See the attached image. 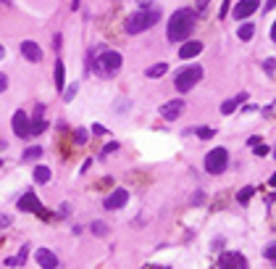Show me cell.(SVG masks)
Returning a JSON list of instances; mask_svg holds the SVG:
<instances>
[{"instance_id":"obj_1","label":"cell","mask_w":276,"mask_h":269,"mask_svg":"<svg viewBox=\"0 0 276 269\" xmlns=\"http://www.w3.org/2000/svg\"><path fill=\"white\" fill-rule=\"evenodd\" d=\"M197 24V13L189 11V8H179L176 13H171V19H168V40L171 42H184L189 35H192V29Z\"/></svg>"},{"instance_id":"obj_2","label":"cell","mask_w":276,"mask_h":269,"mask_svg":"<svg viewBox=\"0 0 276 269\" xmlns=\"http://www.w3.org/2000/svg\"><path fill=\"white\" fill-rule=\"evenodd\" d=\"M160 21V11L158 8H142V11H137V13H132V16L126 19V32L129 35H140V32H145V29H150L153 24H158Z\"/></svg>"},{"instance_id":"obj_3","label":"cell","mask_w":276,"mask_h":269,"mask_svg":"<svg viewBox=\"0 0 276 269\" xmlns=\"http://www.w3.org/2000/svg\"><path fill=\"white\" fill-rule=\"evenodd\" d=\"M203 66H187V69H182L179 74H176V79H174V87L179 90V93H187V90H192L197 82L203 79Z\"/></svg>"},{"instance_id":"obj_4","label":"cell","mask_w":276,"mask_h":269,"mask_svg":"<svg viewBox=\"0 0 276 269\" xmlns=\"http://www.w3.org/2000/svg\"><path fill=\"white\" fill-rule=\"evenodd\" d=\"M226 164H229L226 148H213V151H208V156H205V172H208V174L226 172Z\"/></svg>"},{"instance_id":"obj_5","label":"cell","mask_w":276,"mask_h":269,"mask_svg":"<svg viewBox=\"0 0 276 269\" xmlns=\"http://www.w3.org/2000/svg\"><path fill=\"white\" fill-rule=\"evenodd\" d=\"M119 66H121V53L116 50H103L100 58H97V74L103 77H113L119 72Z\"/></svg>"},{"instance_id":"obj_6","label":"cell","mask_w":276,"mask_h":269,"mask_svg":"<svg viewBox=\"0 0 276 269\" xmlns=\"http://www.w3.org/2000/svg\"><path fill=\"white\" fill-rule=\"evenodd\" d=\"M218 264L221 269H247V259L237 251H226V253H221Z\"/></svg>"},{"instance_id":"obj_7","label":"cell","mask_w":276,"mask_h":269,"mask_svg":"<svg viewBox=\"0 0 276 269\" xmlns=\"http://www.w3.org/2000/svg\"><path fill=\"white\" fill-rule=\"evenodd\" d=\"M258 8H260V0H240V3L234 5V19L245 21V19H250Z\"/></svg>"},{"instance_id":"obj_8","label":"cell","mask_w":276,"mask_h":269,"mask_svg":"<svg viewBox=\"0 0 276 269\" xmlns=\"http://www.w3.org/2000/svg\"><path fill=\"white\" fill-rule=\"evenodd\" d=\"M126 201H129V193H126L124 188H116V190H113V193L103 201V209H105V211H116V209H121Z\"/></svg>"},{"instance_id":"obj_9","label":"cell","mask_w":276,"mask_h":269,"mask_svg":"<svg viewBox=\"0 0 276 269\" xmlns=\"http://www.w3.org/2000/svg\"><path fill=\"white\" fill-rule=\"evenodd\" d=\"M182 111H184V101H168V103H163L160 106V116H163L166 121H174V119H179L182 116Z\"/></svg>"},{"instance_id":"obj_10","label":"cell","mask_w":276,"mask_h":269,"mask_svg":"<svg viewBox=\"0 0 276 269\" xmlns=\"http://www.w3.org/2000/svg\"><path fill=\"white\" fill-rule=\"evenodd\" d=\"M19 211H37V214H45L40 198H37L34 193H24L19 198Z\"/></svg>"},{"instance_id":"obj_11","label":"cell","mask_w":276,"mask_h":269,"mask_svg":"<svg viewBox=\"0 0 276 269\" xmlns=\"http://www.w3.org/2000/svg\"><path fill=\"white\" fill-rule=\"evenodd\" d=\"M21 53H24V58L32 61V64H40V61H42V48L34 40H24V42H21Z\"/></svg>"},{"instance_id":"obj_12","label":"cell","mask_w":276,"mask_h":269,"mask_svg":"<svg viewBox=\"0 0 276 269\" xmlns=\"http://www.w3.org/2000/svg\"><path fill=\"white\" fill-rule=\"evenodd\" d=\"M34 259H37V264H40L42 269H56L58 267V256L53 251H48V248H37Z\"/></svg>"},{"instance_id":"obj_13","label":"cell","mask_w":276,"mask_h":269,"mask_svg":"<svg viewBox=\"0 0 276 269\" xmlns=\"http://www.w3.org/2000/svg\"><path fill=\"white\" fill-rule=\"evenodd\" d=\"M11 127H13V132H16L19 137H29V119H27L24 111H16V114H13Z\"/></svg>"},{"instance_id":"obj_14","label":"cell","mask_w":276,"mask_h":269,"mask_svg":"<svg viewBox=\"0 0 276 269\" xmlns=\"http://www.w3.org/2000/svg\"><path fill=\"white\" fill-rule=\"evenodd\" d=\"M203 53V42H197V40H189L187 45H182L179 48V58H195V56H200Z\"/></svg>"},{"instance_id":"obj_15","label":"cell","mask_w":276,"mask_h":269,"mask_svg":"<svg viewBox=\"0 0 276 269\" xmlns=\"http://www.w3.org/2000/svg\"><path fill=\"white\" fill-rule=\"evenodd\" d=\"M245 101H247V93H240L237 98H232V101H224V103H221V114H224V116H229V114L237 109V103H245Z\"/></svg>"},{"instance_id":"obj_16","label":"cell","mask_w":276,"mask_h":269,"mask_svg":"<svg viewBox=\"0 0 276 269\" xmlns=\"http://www.w3.org/2000/svg\"><path fill=\"white\" fill-rule=\"evenodd\" d=\"M166 72H168V64H166V61H160V64H153L145 74H148L150 79H158V77H163Z\"/></svg>"},{"instance_id":"obj_17","label":"cell","mask_w":276,"mask_h":269,"mask_svg":"<svg viewBox=\"0 0 276 269\" xmlns=\"http://www.w3.org/2000/svg\"><path fill=\"white\" fill-rule=\"evenodd\" d=\"M56 87H58V93L66 87V69L61 61H56Z\"/></svg>"},{"instance_id":"obj_18","label":"cell","mask_w":276,"mask_h":269,"mask_svg":"<svg viewBox=\"0 0 276 269\" xmlns=\"http://www.w3.org/2000/svg\"><path fill=\"white\" fill-rule=\"evenodd\" d=\"M32 177H34V182H40V185H45V182L50 180V169H48V166H34Z\"/></svg>"},{"instance_id":"obj_19","label":"cell","mask_w":276,"mask_h":269,"mask_svg":"<svg viewBox=\"0 0 276 269\" xmlns=\"http://www.w3.org/2000/svg\"><path fill=\"white\" fill-rule=\"evenodd\" d=\"M45 129H48V121H45V119H34L32 124H29V137H34V135H42Z\"/></svg>"},{"instance_id":"obj_20","label":"cell","mask_w":276,"mask_h":269,"mask_svg":"<svg viewBox=\"0 0 276 269\" xmlns=\"http://www.w3.org/2000/svg\"><path fill=\"white\" fill-rule=\"evenodd\" d=\"M27 253H29V245H24V248L19 251V256H13V259L5 261V267H21V264H24V259H27Z\"/></svg>"},{"instance_id":"obj_21","label":"cell","mask_w":276,"mask_h":269,"mask_svg":"<svg viewBox=\"0 0 276 269\" xmlns=\"http://www.w3.org/2000/svg\"><path fill=\"white\" fill-rule=\"evenodd\" d=\"M237 35H240V40H245V42L252 40V35H255V24H250V21H247V24H242Z\"/></svg>"},{"instance_id":"obj_22","label":"cell","mask_w":276,"mask_h":269,"mask_svg":"<svg viewBox=\"0 0 276 269\" xmlns=\"http://www.w3.org/2000/svg\"><path fill=\"white\" fill-rule=\"evenodd\" d=\"M40 156H42V148H40V145H32V148H27L24 161H34V158H40Z\"/></svg>"},{"instance_id":"obj_23","label":"cell","mask_w":276,"mask_h":269,"mask_svg":"<svg viewBox=\"0 0 276 269\" xmlns=\"http://www.w3.org/2000/svg\"><path fill=\"white\" fill-rule=\"evenodd\" d=\"M197 137H200V140H211L213 135H216V129L213 127H197V132H195Z\"/></svg>"},{"instance_id":"obj_24","label":"cell","mask_w":276,"mask_h":269,"mask_svg":"<svg viewBox=\"0 0 276 269\" xmlns=\"http://www.w3.org/2000/svg\"><path fill=\"white\" fill-rule=\"evenodd\" d=\"M252 193H255L252 188H242V190H240V195H237V201H240V203H247L250 198H252Z\"/></svg>"},{"instance_id":"obj_25","label":"cell","mask_w":276,"mask_h":269,"mask_svg":"<svg viewBox=\"0 0 276 269\" xmlns=\"http://www.w3.org/2000/svg\"><path fill=\"white\" fill-rule=\"evenodd\" d=\"M208 5H211V0H197L195 13H197V16H205V13H208Z\"/></svg>"},{"instance_id":"obj_26","label":"cell","mask_w":276,"mask_h":269,"mask_svg":"<svg viewBox=\"0 0 276 269\" xmlns=\"http://www.w3.org/2000/svg\"><path fill=\"white\" fill-rule=\"evenodd\" d=\"M263 256H266L268 261H276V243H271V245H268V248L263 251Z\"/></svg>"},{"instance_id":"obj_27","label":"cell","mask_w":276,"mask_h":269,"mask_svg":"<svg viewBox=\"0 0 276 269\" xmlns=\"http://www.w3.org/2000/svg\"><path fill=\"white\" fill-rule=\"evenodd\" d=\"M274 69H276V61H274V58H266V61H263V72H266V74H274Z\"/></svg>"},{"instance_id":"obj_28","label":"cell","mask_w":276,"mask_h":269,"mask_svg":"<svg viewBox=\"0 0 276 269\" xmlns=\"http://www.w3.org/2000/svg\"><path fill=\"white\" fill-rule=\"evenodd\" d=\"M87 137H90V135H87V129H76V135H74V140H76V143H82V145H84V143H87Z\"/></svg>"},{"instance_id":"obj_29","label":"cell","mask_w":276,"mask_h":269,"mask_svg":"<svg viewBox=\"0 0 276 269\" xmlns=\"http://www.w3.org/2000/svg\"><path fill=\"white\" fill-rule=\"evenodd\" d=\"M92 232H95V235H105V232H108V227H105L103 222H95V225H92Z\"/></svg>"},{"instance_id":"obj_30","label":"cell","mask_w":276,"mask_h":269,"mask_svg":"<svg viewBox=\"0 0 276 269\" xmlns=\"http://www.w3.org/2000/svg\"><path fill=\"white\" fill-rule=\"evenodd\" d=\"M252 148H255V151H252V153H255V156H268V148H266V145H263V143L252 145Z\"/></svg>"},{"instance_id":"obj_31","label":"cell","mask_w":276,"mask_h":269,"mask_svg":"<svg viewBox=\"0 0 276 269\" xmlns=\"http://www.w3.org/2000/svg\"><path fill=\"white\" fill-rule=\"evenodd\" d=\"M11 217H8V214H0V230H3V227H11Z\"/></svg>"},{"instance_id":"obj_32","label":"cell","mask_w":276,"mask_h":269,"mask_svg":"<svg viewBox=\"0 0 276 269\" xmlns=\"http://www.w3.org/2000/svg\"><path fill=\"white\" fill-rule=\"evenodd\" d=\"M74 95H76V87H66V93H63V101H71Z\"/></svg>"},{"instance_id":"obj_33","label":"cell","mask_w":276,"mask_h":269,"mask_svg":"<svg viewBox=\"0 0 276 269\" xmlns=\"http://www.w3.org/2000/svg\"><path fill=\"white\" fill-rule=\"evenodd\" d=\"M229 3H232V0H224V5H221V11H218V16H221V19H224L226 13H229Z\"/></svg>"},{"instance_id":"obj_34","label":"cell","mask_w":276,"mask_h":269,"mask_svg":"<svg viewBox=\"0 0 276 269\" xmlns=\"http://www.w3.org/2000/svg\"><path fill=\"white\" fill-rule=\"evenodd\" d=\"M34 119H45V106H37L34 109Z\"/></svg>"},{"instance_id":"obj_35","label":"cell","mask_w":276,"mask_h":269,"mask_svg":"<svg viewBox=\"0 0 276 269\" xmlns=\"http://www.w3.org/2000/svg\"><path fill=\"white\" fill-rule=\"evenodd\" d=\"M92 132H95V135H103V132H108V129H105L103 124H92Z\"/></svg>"},{"instance_id":"obj_36","label":"cell","mask_w":276,"mask_h":269,"mask_svg":"<svg viewBox=\"0 0 276 269\" xmlns=\"http://www.w3.org/2000/svg\"><path fill=\"white\" fill-rule=\"evenodd\" d=\"M5 87H8V77H5V74H0V93H3Z\"/></svg>"},{"instance_id":"obj_37","label":"cell","mask_w":276,"mask_h":269,"mask_svg":"<svg viewBox=\"0 0 276 269\" xmlns=\"http://www.w3.org/2000/svg\"><path fill=\"white\" fill-rule=\"evenodd\" d=\"M113 151H119V145H116V143H108V145L103 148V153H113Z\"/></svg>"},{"instance_id":"obj_38","label":"cell","mask_w":276,"mask_h":269,"mask_svg":"<svg viewBox=\"0 0 276 269\" xmlns=\"http://www.w3.org/2000/svg\"><path fill=\"white\" fill-rule=\"evenodd\" d=\"M271 8H276V0H268L266 3V11H271Z\"/></svg>"},{"instance_id":"obj_39","label":"cell","mask_w":276,"mask_h":269,"mask_svg":"<svg viewBox=\"0 0 276 269\" xmlns=\"http://www.w3.org/2000/svg\"><path fill=\"white\" fill-rule=\"evenodd\" d=\"M271 40L276 42V21H274V24H271Z\"/></svg>"},{"instance_id":"obj_40","label":"cell","mask_w":276,"mask_h":269,"mask_svg":"<svg viewBox=\"0 0 276 269\" xmlns=\"http://www.w3.org/2000/svg\"><path fill=\"white\" fill-rule=\"evenodd\" d=\"M137 3H140V8H148V5H150V0H137Z\"/></svg>"},{"instance_id":"obj_41","label":"cell","mask_w":276,"mask_h":269,"mask_svg":"<svg viewBox=\"0 0 276 269\" xmlns=\"http://www.w3.org/2000/svg\"><path fill=\"white\" fill-rule=\"evenodd\" d=\"M268 185H271V188H276V172L271 174V180H268Z\"/></svg>"},{"instance_id":"obj_42","label":"cell","mask_w":276,"mask_h":269,"mask_svg":"<svg viewBox=\"0 0 276 269\" xmlns=\"http://www.w3.org/2000/svg\"><path fill=\"white\" fill-rule=\"evenodd\" d=\"M3 53H5V50H3V45H0V58H3Z\"/></svg>"},{"instance_id":"obj_43","label":"cell","mask_w":276,"mask_h":269,"mask_svg":"<svg viewBox=\"0 0 276 269\" xmlns=\"http://www.w3.org/2000/svg\"><path fill=\"white\" fill-rule=\"evenodd\" d=\"M0 164H3V161H0Z\"/></svg>"},{"instance_id":"obj_44","label":"cell","mask_w":276,"mask_h":269,"mask_svg":"<svg viewBox=\"0 0 276 269\" xmlns=\"http://www.w3.org/2000/svg\"><path fill=\"white\" fill-rule=\"evenodd\" d=\"M274 156H276V153H274Z\"/></svg>"}]
</instances>
